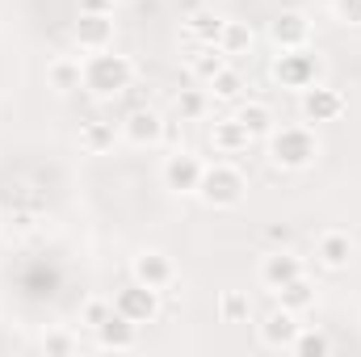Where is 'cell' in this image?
I'll return each mask as SVG.
<instances>
[{"label":"cell","instance_id":"obj_12","mask_svg":"<svg viewBox=\"0 0 361 357\" xmlns=\"http://www.w3.org/2000/svg\"><path fill=\"white\" fill-rule=\"evenodd\" d=\"M315 261H319L324 269H332V273L349 269V261H353V236L341 231V227L324 231V236L315 240Z\"/></svg>","mask_w":361,"mask_h":357},{"label":"cell","instance_id":"obj_6","mask_svg":"<svg viewBox=\"0 0 361 357\" xmlns=\"http://www.w3.org/2000/svg\"><path fill=\"white\" fill-rule=\"evenodd\" d=\"M269 38L277 51H294V47H307L311 42V17L302 8H281L269 21Z\"/></svg>","mask_w":361,"mask_h":357},{"label":"cell","instance_id":"obj_24","mask_svg":"<svg viewBox=\"0 0 361 357\" xmlns=\"http://www.w3.org/2000/svg\"><path fill=\"white\" fill-rule=\"evenodd\" d=\"M210 114V92L206 89H180L177 92V118L180 122H202Z\"/></svg>","mask_w":361,"mask_h":357},{"label":"cell","instance_id":"obj_9","mask_svg":"<svg viewBox=\"0 0 361 357\" xmlns=\"http://www.w3.org/2000/svg\"><path fill=\"white\" fill-rule=\"evenodd\" d=\"M202 173H206V164H202L193 152H180L177 147V152L164 160V189H173V193H197Z\"/></svg>","mask_w":361,"mask_h":357},{"label":"cell","instance_id":"obj_13","mask_svg":"<svg viewBox=\"0 0 361 357\" xmlns=\"http://www.w3.org/2000/svg\"><path fill=\"white\" fill-rule=\"evenodd\" d=\"M298 315L294 311H286V307H277L269 311L261 324H257V332H261V345H269V349H290L294 345V337H298Z\"/></svg>","mask_w":361,"mask_h":357},{"label":"cell","instance_id":"obj_20","mask_svg":"<svg viewBox=\"0 0 361 357\" xmlns=\"http://www.w3.org/2000/svg\"><path fill=\"white\" fill-rule=\"evenodd\" d=\"M47 85L55 92H76L85 85V63H80V59H68V55L51 59V63H47Z\"/></svg>","mask_w":361,"mask_h":357},{"label":"cell","instance_id":"obj_28","mask_svg":"<svg viewBox=\"0 0 361 357\" xmlns=\"http://www.w3.org/2000/svg\"><path fill=\"white\" fill-rule=\"evenodd\" d=\"M76 349H80V341H76L68 328H55V332H47V337H42V353L68 357V353H76Z\"/></svg>","mask_w":361,"mask_h":357},{"label":"cell","instance_id":"obj_18","mask_svg":"<svg viewBox=\"0 0 361 357\" xmlns=\"http://www.w3.org/2000/svg\"><path fill=\"white\" fill-rule=\"evenodd\" d=\"M273 294H277V307H286V311H294V315H302V311L315 307V282H311L307 273H298L294 282H286V286L273 290Z\"/></svg>","mask_w":361,"mask_h":357},{"label":"cell","instance_id":"obj_3","mask_svg":"<svg viewBox=\"0 0 361 357\" xmlns=\"http://www.w3.org/2000/svg\"><path fill=\"white\" fill-rule=\"evenodd\" d=\"M248 193V181L235 164H210L202 173V185H197V198L210 206V210H235Z\"/></svg>","mask_w":361,"mask_h":357},{"label":"cell","instance_id":"obj_23","mask_svg":"<svg viewBox=\"0 0 361 357\" xmlns=\"http://www.w3.org/2000/svg\"><path fill=\"white\" fill-rule=\"evenodd\" d=\"M185 34H189L193 42H219V34H223V17L210 13V8H197V13L185 17Z\"/></svg>","mask_w":361,"mask_h":357},{"label":"cell","instance_id":"obj_19","mask_svg":"<svg viewBox=\"0 0 361 357\" xmlns=\"http://www.w3.org/2000/svg\"><path fill=\"white\" fill-rule=\"evenodd\" d=\"M80 147L89 152V156H105V152H114V143H118V131H114V122H105V118H89V122H80Z\"/></svg>","mask_w":361,"mask_h":357},{"label":"cell","instance_id":"obj_10","mask_svg":"<svg viewBox=\"0 0 361 357\" xmlns=\"http://www.w3.org/2000/svg\"><path fill=\"white\" fill-rule=\"evenodd\" d=\"M72 38L80 51H105L114 47V13H80L76 25H72Z\"/></svg>","mask_w":361,"mask_h":357},{"label":"cell","instance_id":"obj_4","mask_svg":"<svg viewBox=\"0 0 361 357\" xmlns=\"http://www.w3.org/2000/svg\"><path fill=\"white\" fill-rule=\"evenodd\" d=\"M319 55L315 51H307V47H294V51H281L277 59H273V68H269V76L281 85V89H290V92H302V89H311V85H319Z\"/></svg>","mask_w":361,"mask_h":357},{"label":"cell","instance_id":"obj_2","mask_svg":"<svg viewBox=\"0 0 361 357\" xmlns=\"http://www.w3.org/2000/svg\"><path fill=\"white\" fill-rule=\"evenodd\" d=\"M135 85V63L126 55H114L109 47L105 51H92L85 59V89L92 97H118Z\"/></svg>","mask_w":361,"mask_h":357},{"label":"cell","instance_id":"obj_7","mask_svg":"<svg viewBox=\"0 0 361 357\" xmlns=\"http://www.w3.org/2000/svg\"><path fill=\"white\" fill-rule=\"evenodd\" d=\"M130 277L143 282V286H152V290H169V286L177 282V265H173L169 253L147 248V253H139V257L130 261Z\"/></svg>","mask_w":361,"mask_h":357},{"label":"cell","instance_id":"obj_26","mask_svg":"<svg viewBox=\"0 0 361 357\" xmlns=\"http://www.w3.org/2000/svg\"><path fill=\"white\" fill-rule=\"evenodd\" d=\"M290 349L298 357H328L332 353V341H328V332H319V328H298V337H294Z\"/></svg>","mask_w":361,"mask_h":357},{"label":"cell","instance_id":"obj_22","mask_svg":"<svg viewBox=\"0 0 361 357\" xmlns=\"http://www.w3.org/2000/svg\"><path fill=\"white\" fill-rule=\"evenodd\" d=\"M235 118L248 126V135H252V139H269V131L277 126V118H273V109L265 105V101H244Z\"/></svg>","mask_w":361,"mask_h":357},{"label":"cell","instance_id":"obj_15","mask_svg":"<svg viewBox=\"0 0 361 357\" xmlns=\"http://www.w3.org/2000/svg\"><path fill=\"white\" fill-rule=\"evenodd\" d=\"M97 345H101V349H114V353H122V349H135V345H139V324L114 311V315H109V320L97 328Z\"/></svg>","mask_w":361,"mask_h":357},{"label":"cell","instance_id":"obj_32","mask_svg":"<svg viewBox=\"0 0 361 357\" xmlns=\"http://www.w3.org/2000/svg\"><path fill=\"white\" fill-rule=\"evenodd\" d=\"M269 240L273 244H290V227H269Z\"/></svg>","mask_w":361,"mask_h":357},{"label":"cell","instance_id":"obj_27","mask_svg":"<svg viewBox=\"0 0 361 357\" xmlns=\"http://www.w3.org/2000/svg\"><path fill=\"white\" fill-rule=\"evenodd\" d=\"M248 294L244 290H223V298H219V320L223 324H248Z\"/></svg>","mask_w":361,"mask_h":357},{"label":"cell","instance_id":"obj_29","mask_svg":"<svg viewBox=\"0 0 361 357\" xmlns=\"http://www.w3.org/2000/svg\"><path fill=\"white\" fill-rule=\"evenodd\" d=\"M109 315H114V303H109V298H89V303L80 307V324H85V328H92V332H97Z\"/></svg>","mask_w":361,"mask_h":357},{"label":"cell","instance_id":"obj_21","mask_svg":"<svg viewBox=\"0 0 361 357\" xmlns=\"http://www.w3.org/2000/svg\"><path fill=\"white\" fill-rule=\"evenodd\" d=\"M252 42H257V34H252V25H248V21H223L219 47H223V55H227V59L248 55V51H252Z\"/></svg>","mask_w":361,"mask_h":357},{"label":"cell","instance_id":"obj_8","mask_svg":"<svg viewBox=\"0 0 361 357\" xmlns=\"http://www.w3.org/2000/svg\"><path fill=\"white\" fill-rule=\"evenodd\" d=\"M164 131H169V122H164L152 105H139V109H130V114L122 118V135H126L135 147H156V143L164 139Z\"/></svg>","mask_w":361,"mask_h":357},{"label":"cell","instance_id":"obj_30","mask_svg":"<svg viewBox=\"0 0 361 357\" xmlns=\"http://www.w3.org/2000/svg\"><path fill=\"white\" fill-rule=\"evenodd\" d=\"M332 13L341 25H361V0H332Z\"/></svg>","mask_w":361,"mask_h":357},{"label":"cell","instance_id":"obj_14","mask_svg":"<svg viewBox=\"0 0 361 357\" xmlns=\"http://www.w3.org/2000/svg\"><path fill=\"white\" fill-rule=\"evenodd\" d=\"M210 143L219 156H240L252 147V135L240 118H219V122H210Z\"/></svg>","mask_w":361,"mask_h":357},{"label":"cell","instance_id":"obj_5","mask_svg":"<svg viewBox=\"0 0 361 357\" xmlns=\"http://www.w3.org/2000/svg\"><path fill=\"white\" fill-rule=\"evenodd\" d=\"M114 311L126 315V320H135V324L143 328V324H152V320L160 315V290H152V286H143V282L130 277V282L114 294Z\"/></svg>","mask_w":361,"mask_h":357},{"label":"cell","instance_id":"obj_16","mask_svg":"<svg viewBox=\"0 0 361 357\" xmlns=\"http://www.w3.org/2000/svg\"><path fill=\"white\" fill-rule=\"evenodd\" d=\"M298 273H302V261H298L294 253L277 248V253H269V257L261 261V286H265V290H281V286L294 282Z\"/></svg>","mask_w":361,"mask_h":357},{"label":"cell","instance_id":"obj_11","mask_svg":"<svg viewBox=\"0 0 361 357\" xmlns=\"http://www.w3.org/2000/svg\"><path fill=\"white\" fill-rule=\"evenodd\" d=\"M345 114V97L328 85H311L302 89V118L307 122H336Z\"/></svg>","mask_w":361,"mask_h":357},{"label":"cell","instance_id":"obj_31","mask_svg":"<svg viewBox=\"0 0 361 357\" xmlns=\"http://www.w3.org/2000/svg\"><path fill=\"white\" fill-rule=\"evenodd\" d=\"M80 13H114V0H80Z\"/></svg>","mask_w":361,"mask_h":357},{"label":"cell","instance_id":"obj_25","mask_svg":"<svg viewBox=\"0 0 361 357\" xmlns=\"http://www.w3.org/2000/svg\"><path fill=\"white\" fill-rule=\"evenodd\" d=\"M244 89H248V80H244L231 63H227V68L210 80V97H214V101H240V97H244Z\"/></svg>","mask_w":361,"mask_h":357},{"label":"cell","instance_id":"obj_17","mask_svg":"<svg viewBox=\"0 0 361 357\" xmlns=\"http://www.w3.org/2000/svg\"><path fill=\"white\" fill-rule=\"evenodd\" d=\"M223 68H227V55H223L219 42H193V51H189V72H193L197 80L210 85Z\"/></svg>","mask_w":361,"mask_h":357},{"label":"cell","instance_id":"obj_1","mask_svg":"<svg viewBox=\"0 0 361 357\" xmlns=\"http://www.w3.org/2000/svg\"><path fill=\"white\" fill-rule=\"evenodd\" d=\"M269 160L281 173H302L319 160V139L311 126H273L269 131Z\"/></svg>","mask_w":361,"mask_h":357}]
</instances>
